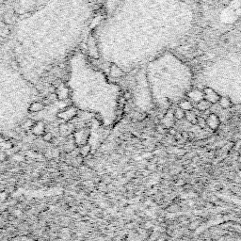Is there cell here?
Here are the masks:
<instances>
[{"label": "cell", "instance_id": "cell-1", "mask_svg": "<svg viewBox=\"0 0 241 241\" xmlns=\"http://www.w3.org/2000/svg\"><path fill=\"white\" fill-rule=\"evenodd\" d=\"M204 98L205 100H206L208 103L210 104H216V103H218L220 97L219 96V94L216 92L215 91L211 90V88H207L205 90L204 92Z\"/></svg>", "mask_w": 241, "mask_h": 241}, {"label": "cell", "instance_id": "cell-7", "mask_svg": "<svg viewBox=\"0 0 241 241\" xmlns=\"http://www.w3.org/2000/svg\"><path fill=\"white\" fill-rule=\"evenodd\" d=\"M180 108L182 110H184L185 112L186 111H190V110H192V105L190 102H188V101L185 100L183 101V102L180 103Z\"/></svg>", "mask_w": 241, "mask_h": 241}, {"label": "cell", "instance_id": "cell-4", "mask_svg": "<svg viewBox=\"0 0 241 241\" xmlns=\"http://www.w3.org/2000/svg\"><path fill=\"white\" fill-rule=\"evenodd\" d=\"M185 117L186 119V121H188L189 122H192V123H197V116H196V113H194L193 110H190V111H186L185 112Z\"/></svg>", "mask_w": 241, "mask_h": 241}, {"label": "cell", "instance_id": "cell-6", "mask_svg": "<svg viewBox=\"0 0 241 241\" xmlns=\"http://www.w3.org/2000/svg\"><path fill=\"white\" fill-rule=\"evenodd\" d=\"M219 104H220V107L221 108H228V107H231V101L226 98V97H223V98H220V101H219Z\"/></svg>", "mask_w": 241, "mask_h": 241}, {"label": "cell", "instance_id": "cell-8", "mask_svg": "<svg viewBox=\"0 0 241 241\" xmlns=\"http://www.w3.org/2000/svg\"><path fill=\"white\" fill-rule=\"evenodd\" d=\"M174 117L177 119V120H182L185 118V111L182 110L181 108H177L175 111H174Z\"/></svg>", "mask_w": 241, "mask_h": 241}, {"label": "cell", "instance_id": "cell-5", "mask_svg": "<svg viewBox=\"0 0 241 241\" xmlns=\"http://www.w3.org/2000/svg\"><path fill=\"white\" fill-rule=\"evenodd\" d=\"M211 107V104L208 103L206 100H201V102H199L197 104V108L200 111H205L207 109H209Z\"/></svg>", "mask_w": 241, "mask_h": 241}, {"label": "cell", "instance_id": "cell-2", "mask_svg": "<svg viewBox=\"0 0 241 241\" xmlns=\"http://www.w3.org/2000/svg\"><path fill=\"white\" fill-rule=\"evenodd\" d=\"M206 125H208L211 129H217L220 125V119L215 114H209L208 117L205 119Z\"/></svg>", "mask_w": 241, "mask_h": 241}, {"label": "cell", "instance_id": "cell-3", "mask_svg": "<svg viewBox=\"0 0 241 241\" xmlns=\"http://www.w3.org/2000/svg\"><path fill=\"white\" fill-rule=\"evenodd\" d=\"M188 97L198 104L201 100H204V92H201L199 90H194L188 93Z\"/></svg>", "mask_w": 241, "mask_h": 241}, {"label": "cell", "instance_id": "cell-9", "mask_svg": "<svg viewBox=\"0 0 241 241\" xmlns=\"http://www.w3.org/2000/svg\"><path fill=\"white\" fill-rule=\"evenodd\" d=\"M197 123L201 126V127H205L206 126V122H205V119L204 118H198Z\"/></svg>", "mask_w": 241, "mask_h": 241}]
</instances>
